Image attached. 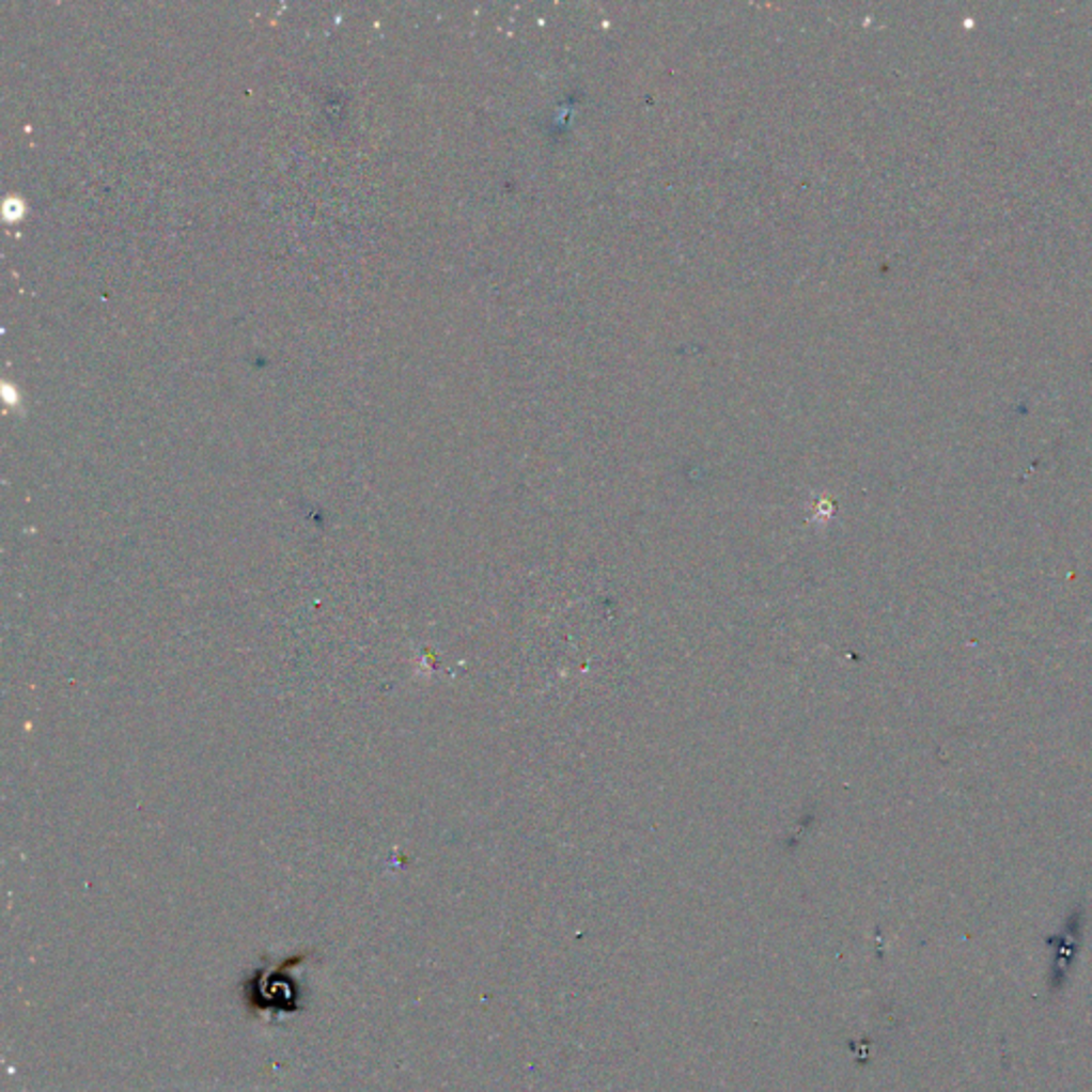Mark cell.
I'll return each mask as SVG.
<instances>
[{"label":"cell","instance_id":"obj_1","mask_svg":"<svg viewBox=\"0 0 1092 1092\" xmlns=\"http://www.w3.org/2000/svg\"><path fill=\"white\" fill-rule=\"evenodd\" d=\"M284 967L274 973H261L252 980L254 990H250V995L254 997L252 1005L256 1010L291 1012L297 1008V988L293 986L291 978L284 976Z\"/></svg>","mask_w":1092,"mask_h":1092}]
</instances>
